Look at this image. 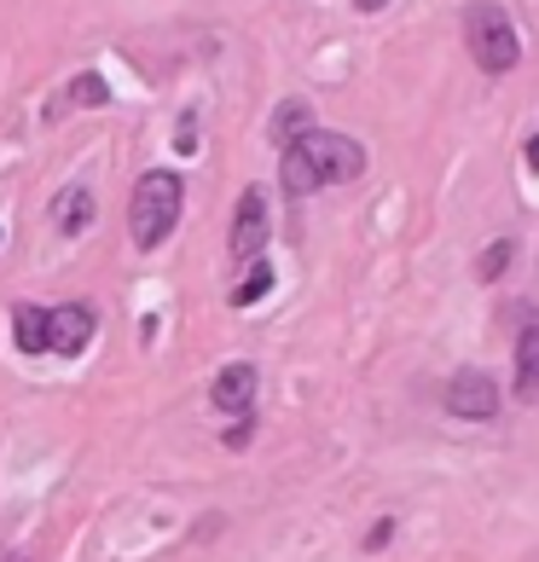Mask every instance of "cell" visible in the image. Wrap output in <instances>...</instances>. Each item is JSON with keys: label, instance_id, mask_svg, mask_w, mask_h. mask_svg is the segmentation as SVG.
I'll use <instances>...</instances> for the list:
<instances>
[{"label": "cell", "instance_id": "obj_12", "mask_svg": "<svg viewBox=\"0 0 539 562\" xmlns=\"http://www.w3.org/2000/svg\"><path fill=\"white\" fill-rule=\"evenodd\" d=\"M65 105H88V111H99V105H111V88L88 70V76H76L70 88H65Z\"/></svg>", "mask_w": 539, "mask_h": 562}, {"label": "cell", "instance_id": "obj_4", "mask_svg": "<svg viewBox=\"0 0 539 562\" xmlns=\"http://www.w3.org/2000/svg\"><path fill=\"white\" fill-rule=\"evenodd\" d=\"M447 412L464 424H487L499 412V383L487 371H459V378H447Z\"/></svg>", "mask_w": 539, "mask_h": 562}, {"label": "cell", "instance_id": "obj_6", "mask_svg": "<svg viewBox=\"0 0 539 562\" xmlns=\"http://www.w3.org/2000/svg\"><path fill=\"white\" fill-rule=\"evenodd\" d=\"M47 337H53V353H81V348L93 342V307H81V302L53 307Z\"/></svg>", "mask_w": 539, "mask_h": 562}, {"label": "cell", "instance_id": "obj_15", "mask_svg": "<svg viewBox=\"0 0 539 562\" xmlns=\"http://www.w3.org/2000/svg\"><path fill=\"white\" fill-rule=\"evenodd\" d=\"M528 169H534V175H539V134H534V139H528Z\"/></svg>", "mask_w": 539, "mask_h": 562}, {"label": "cell", "instance_id": "obj_9", "mask_svg": "<svg viewBox=\"0 0 539 562\" xmlns=\"http://www.w3.org/2000/svg\"><path fill=\"white\" fill-rule=\"evenodd\" d=\"M12 325H18V348H24V353H47V348H53V337H47L53 307H30V302H18V307H12Z\"/></svg>", "mask_w": 539, "mask_h": 562}, {"label": "cell", "instance_id": "obj_7", "mask_svg": "<svg viewBox=\"0 0 539 562\" xmlns=\"http://www.w3.org/2000/svg\"><path fill=\"white\" fill-rule=\"evenodd\" d=\"M210 401L221 412H238V418H250V401H256V366H226L215 389H210Z\"/></svg>", "mask_w": 539, "mask_h": 562}, {"label": "cell", "instance_id": "obj_1", "mask_svg": "<svg viewBox=\"0 0 539 562\" xmlns=\"http://www.w3.org/2000/svg\"><path fill=\"white\" fill-rule=\"evenodd\" d=\"M366 169V151H360V139H348V134H302L296 145L284 151L279 162V186L290 198H307V192H319V186H337V180H355Z\"/></svg>", "mask_w": 539, "mask_h": 562}, {"label": "cell", "instance_id": "obj_5", "mask_svg": "<svg viewBox=\"0 0 539 562\" xmlns=\"http://www.w3.org/2000/svg\"><path fill=\"white\" fill-rule=\"evenodd\" d=\"M261 249H267V198L244 192L238 215H233V256L238 261H261Z\"/></svg>", "mask_w": 539, "mask_h": 562}, {"label": "cell", "instance_id": "obj_16", "mask_svg": "<svg viewBox=\"0 0 539 562\" xmlns=\"http://www.w3.org/2000/svg\"><path fill=\"white\" fill-rule=\"evenodd\" d=\"M355 7H360V12H378V7H383V0H355Z\"/></svg>", "mask_w": 539, "mask_h": 562}, {"label": "cell", "instance_id": "obj_11", "mask_svg": "<svg viewBox=\"0 0 539 562\" xmlns=\"http://www.w3.org/2000/svg\"><path fill=\"white\" fill-rule=\"evenodd\" d=\"M302 134H314V111H307L302 99H284V105L273 111V145H284V151H290Z\"/></svg>", "mask_w": 539, "mask_h": 562}, {"label": "cell", "instance_id": "obj_14", "mask_svg": "<svg viewBox=\"0 0 539 562\" xmlns=\"http://www.w3.org/2000/svg\"><path fill=\"white\" fill-rule=\"evenodd\" d=\"M505 267H510V244L499 238V244H487V256H482V261H475V279H482V284H493V279L505 273Z\"/></svg>", "mask_w": 539, "mask_h": 562}, {"label": "cell", "instance_id": "obj_13", "mask_svg": "<svg viewBox=\"0 0 539 562\" xmlns=\"http://www.w3.org/2000/svg\"><path fill=\"white\" fill-rule=\"evenodd\" d=\"M267 290H273V267L256 261V267H250V279H244V284L233 290V307H256V302L267 296Z\"/></svg>", "mask_w": 539, "mask_h": 562}, {"label": "cell", "instance_id": "obj_10", "mask_svg": "<svg viewBox=\"0 0 539 562\" xmlns=\"http://www.w3.org/2000/svg\"><path fill=\"white\" fill-rule=\"evenodd\" d=\"M516 401L539 406V325L523 330V342H516Z\"/></svg>", "mask_w": 539, "mask_h": 562}, {"label": "cell", "instance_id": "obj_2", "mask_svg": "<svg viewBox=\"0 0 539 562\" xmlns=\"http://www.w3.org/2000/svg\"><path fill=\"white\" fill-rule=\"evenodd\" d=\"M180 203H186L180 175H169V169L139 175L134 203H128V233H134V244H139V249H157V244L180 226Z\"/></svg>", "mask_w": 539, "mask_h": 562}, {"label": "cell", "instance_id": "obj_3", "mask_svg": "<svg viewBox=\"0 0 539 562\" xmlns=\"http://www.w3.org/2000/svg\"><path fill=\"white\" fill-rule=\"evenodd\" d=\"M464 41H470L475 65L493 70V76H505L516 58H523V41H516L505 7H493V0H475V7L464 12Z\"/></svg>", "mask_w": 539, "mask_h": 562}, {"label": "cell", "instance_id": "obj_8", "mask_svg": "<svg viewBox=\"0 0 539 562\" xmlns=\"http://www.w3.org/2000/svg\"><path fill=\"white\" fill-rule=\"evenodd\" d=\"M93 215H99V203H93V192L88 186H65V192H58V203H53V226L65 238H81L93 226Z\"/></svg>", "mask_w": 539, "mask_h": 562}]
</instances>
